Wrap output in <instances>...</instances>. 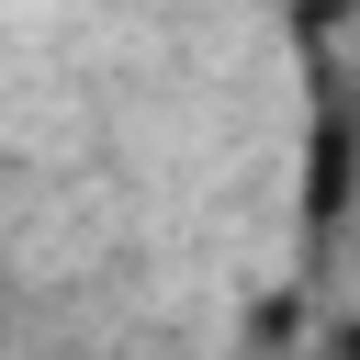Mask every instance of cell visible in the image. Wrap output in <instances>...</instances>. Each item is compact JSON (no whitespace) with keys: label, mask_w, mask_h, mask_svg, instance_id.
I'll use <instances>...</instances> for the list:
<instances>
[{"label":"cell","mask_w":360,"mask_h":360,"mask_svg":"<svg viewBox=\"0 0 360 360\" xmlns=\"http://www.w3.org/2000/svg\"><path fill=\"white\" fill-rule=\"evenodd\" d=\"M338 22H349V0H304V34H315V45H326Z\"/></svg>","instance_id":"7a4b0ae2"},{"label":"cell","mask_w":360,"mask_h":360,"mask_svg":"<svg viewBox=\"0 0 360 360\" xmlns=\"http://www.w3.org/2000/svg\"><path fill=\"white\" fill-rule=\"evenodd\" d=\"M349 225V101L315 90V135H304V236L326 248Z\"/></svg>","instance_id":"6da1fadb"}]
</instances>
